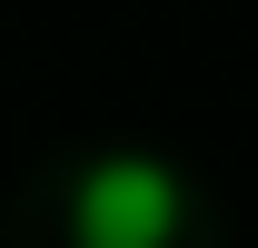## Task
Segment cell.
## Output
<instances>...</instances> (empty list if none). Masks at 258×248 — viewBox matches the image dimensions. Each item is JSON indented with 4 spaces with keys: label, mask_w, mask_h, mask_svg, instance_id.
Here are the masks:
<instances>
[{
    "label": "cell",
    "mask_w": 258,
    "mask_h": 248,
    "mask_svg": "<svg viewBox=\"0 0 258 248\" xmlns=\"http://www.w3.org/2000/svg\"><path fill=\"white\" fill-rule=\"evenodd\" d=\"M70 248H179L189 238V179L159 149H99L60 199Z\"/></svg>",
    "instance_id": "cell-1"
}]
</instances>
